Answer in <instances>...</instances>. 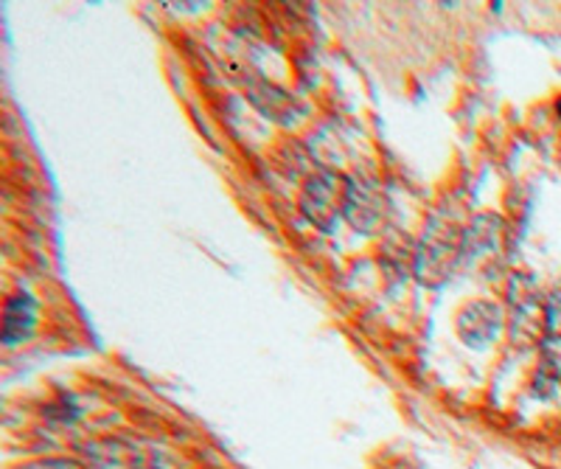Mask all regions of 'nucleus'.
<instances>
[{
	"mask_svg": "<svg viewBox=\"0 0 561 469\" xmlns=\"http://www.w3.org/2000/svg\"><path fill=\"white\" fill-rule=\"evenodd\" d=\"M460 251H463V233H455V228L449 226H444V231H430L415 256V273L424 284L447 282Z\"/></svg>",
	"mask_w": 561,
	"mask_h": 469,
	"instance_id": "obj_1",
	"label": "nucleus"
},
{
	"mask_svg": "<svg viewBox=\"0 0 561 469\" xmlns=\"http://www.w3.org/2000/svg\"><path fill=\"white\" fill-rule=\"evenodd\" d=\"M337 188L340 183L334 181L332 174H318L304 188V197H300V211L304 217L318 226L320 231H332L334 222H337Z\"/></svg>",
	"mask_w": 561,
	"mask_h": 469,
	"instance_id": "obj_2",
	"label": "nucleus"
},
{
	"mask_svg": "<svg viewBox=\"0 0 561 469\" xmlns=\"http://www.w3.org/2000/svg\"><path fill=\"white\" fill-rule=\"evenodd\" d=\"M500 327H503V312L491 301H474L460 309L458 334L469 346L483 348L491 341H497Z\"/></svg>",
	"mask_w": 561,
	"mask_h": 469,
	"instance_id": "obj_3",
	"label": "nucleus"
},
{
	"mask_svg": "<svg viewBox=\"0 0 561 469\" xmlns=\"http://www.w3.org/2000/svg\"><path fill=\"white\" fill-rule=\"evenodd\" d=\"M37 329V301L28 293H18L7 301V312H3V343L14 346V343L28 341Z\"/></svg>",
	"mask_w": 561,
	"mask_h": 469,
	"instance_id": "obj_4",
	"label": "nucleus"
},
{
	"mask_svg": "<svg viewBox=\"0 0 561 469\" xmlns=\"http://www.w3.org/2000/svg\"><path fill=\"white\" fill-rule=\"evenodd\" d=\"M545 312H548V316H545V323H548L550 338H561V287L550 296L548 309H545Z\"/></svg>",
	"mask_w": 561,
	"mask_h": 469,
	"instance_id": "obj_5",
	"label": "nucleus"
},
{
	"mask_svg": "<svg viewBox=\"0 0 561 469\" xmlns=\"http://www.w3.org/2000/svg\"><path fill=\"white\" fill-rule=\"evenodd\" d=\"M20 469H82L77 461H68V458H45V461H34L26 464V467Z\"/></svg>",
	"mask_w": 561,
	"mask_h": 469,
	"instance_id": "obj_6",
	"label": "nucleus"
},
{
	"mask_svg": "<svg viewBox=\"0 0 561 469\" xmlns=\"http://www.w3.org/2000/svg\"><path fill=\"white\" fill-rule=\"evenodd\" d=\"M556 113H559V118H561V99H559V102H556Z\"/></svg>",
	"mask_w": 561,
	"mask_h": 469,
	"instance_id": "obj_7",
	"label": "nucleus"
}]
</instances>
